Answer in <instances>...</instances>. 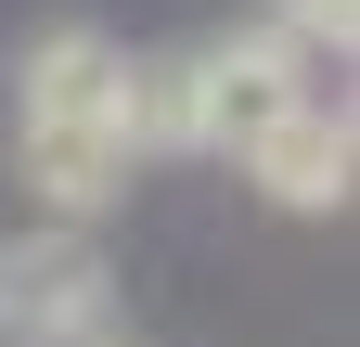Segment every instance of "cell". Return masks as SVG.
Listing matches in <instances>:
<instances>
[{"instance_id":"3957f363","label":"cell","mask_w":360,"mask_h":347,"mask_svg":"<svg viewBox=\"0 0 360 347\" xmlns=\"http://www.w3.org/2000/svg\"><path fill=\"white\" fill-rule=\"evenodd\" d=\"M116 39L103 26H52L13 65V129H116Z\"/></svg>"},{"instance_id":"52a82bcc","label":"cell","mask_w":360,"mask_h":347,"mask_svg":"<svg viewBox=\"0 0 360 347\" xmlns=\"http://www.w3.org/2000/svg\"><path fill=\"white\" fill-rule=\"evenodd\" d=\"M347 26H360V0H283V26H270V39H283L296 65H309V52H335V65H347Z\"/></svg>"},{"instance_id":"7a4b0ae2","label":"cell","mask_w":360,"mask_h":347,"mask_svg":"<svg viewBox=\"0 0 360 347\" xmlns=\"http://www.w3.org/2000/svg\"><path fill=\"white\" fill-rule=\"evenodd\" d=\"M193 103H206V142H257V129H283L296 103H322V91H309V65L283 52V39H219V52H193Z\"/></svg>"},{"instance_id":"6da1fadb","label":"cell","mask_w":360,"mask_h":347,"mask_svg":"<svg viewBox=\"0 0 360 347\" xmlns=\"http://www.w3.org/2000/svg\"><path fill=\"white\" fill-rule=\"evenodd\" d=\"M77 334H103V244L13 232L0 244V347H77Z\"/></svg>"},{"instance_id":"ba28073f","label":"cell","mask_w":360,"mask_h":347,"mask_svg":"<svg viewBox=\"0 0 360 347\" xmlns=\"http://www.w3.org/2000/svg\"><path fill=\"white\" fill-rule=\"evenodd\" d=\"M77 347H142V334H77Z\"/></svg>"},{"instance_id":"5b68a950","label":"cell","mask_w":360,"mask_h":347,"mask_svg":"<svg viewBox=\"0 0 360 347\" xmlns=\"http://www.w3.org/2000/svg\"><path fill=\"white\" fill-rule=\"evenodd\" d=\"M13 167H26V193L52 206V232H77L90 206H116V181H129L116 129H13Z\"/></svg>"},{"instance_id":"8992f818","label":"cell","mask_w":360,"mask_h":347,"mask_svg":"<svg viewBox=\"0 0 360 347\" xmlns=\"http://www.w3.org/2000/svg\"><path fill=\"white\" fill-rule=\"evenodd\" d=\"M206 103H193V52H142L116 65V155H193Z\"/></svg>"},{"instance_id":"277c9868","label":"cell","mask_w":360,"mask_h":347,"mask_svg":"<svg viewBox=\"0 0 360 347\" xmlns=\"http://www.w3.org/2000/svg\"><path fill=\"white\" fill-rule=\"evenodd\" d=\"M347 167H360V142H347V103H296L283 129H257V142H245V181H257L270 206H296V219L347 206Z\"/></svg>"}]
</instances>
